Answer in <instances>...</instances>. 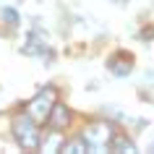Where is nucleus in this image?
<instances>
[{"label":"nucleus","mask_w":154,"mask_h":154,"mask_svg":"<svg viewBox=\"0 0 154 154\" xmlns=\"http://www.w3.org/2000/svg\"><path fill=\"white\" fill-rule=\"evenodd\" d=\"M112 136H115V128H112L107 120L89 123V125L81 131V138L86 141L89 152H102V149H107L110 141H112Z\"/></svg>","instance_id":"obj_2"},{"label":"nucleus","mask_w":154,"mask_h":154,"mask_svg":"<svg viewBox=\"0 0 154 154\" xmlns=\"http://www.w3.org/2000/svg\"><path fill=\"white\" fill-rule=\"evenodd\" d=\"M68 123H71V110H68L65 105H57V102H55V107H52L50 115H47V125H50L52 131L60 133V131L68 128Z\"/></svg>","instance_id":"obj_5"},{"label":"nucleus","mask_w":154,"mask_h":154,"mask_svg":"<svg viewBox=\"0 0 154 154\" xmlns=\"http://www.w3.org/2000/svg\"><path fill=\"white\" fill-rule=\"evenodd\" d=\"M55 102H57V91L52 89V86H45V89L26 105V115H29L34 123H45L47 115H50V110L55 107Z\"/></svg>","instance_id":"obj_3"},{"label":"nucleus","mask_w":154,"mask_h":154,"mask_svg":"<svg viewBox=\"0 0 154 154\" xmlns=\"http://www.w3.org/2000/svg\"><path fill=\"white\" fill-rule=\"evenodd\" d=\"M107 71L112 73V76H118V79L131 76V73H133V55H131V52H125V50L112 52V55L107 57Z\"/></svg>","instance_id":"obj_4"},{"label":"nucleus","mask_w":154,"mask_h":154,"mask_svg":"<svg viewBox=\"0 0 154 154\" xmlns=\"http://www.w3.org/2000/svg\"><path fill=\"white\" fill-rule=\"evenodd\" d=\"M60 152H65V154H86L89 146H86V141L79 136V138H71V141H63V144H60Z\"/></svg>","instance_id":"obj_7"},{"label":"nucleus","mask_w":154,"mask_h":154,"mask_svg":"<svg viewBox=\"0 0 154 154\" xmlns=\"http://www.w3.org/2000/svg\"><path fill=\"white\" fill-rule=\"evenodd\" d=\"M107 149L115 152V154H136V152H138V146L133 144L125 133H118V131H115V136H112V141H110Z\"/></svg>","instance_id":"obj_6"},{"label":"nucleus","mask_w":154,"mask_h":154,"mask_svg":"<svg viewBox=\"0 0 154 154\" xmlns=\"http://www.w3.org/2000/svg\"><path fill=\"white\" fill-rule=\"evenodd\" d=\"M11 133L16 138V144L24 149V152H37L39 149V141H42V133L37 128V123L29 118V115H16L13 123H11Z\"/></svg>","instance_id":"obj_1"},{"label":"nucleus","mask_w":154,"mask_h":154,"mask_svg":"<svg viewBox=\"0 0 154 154\" xmlns=\"http://www.w3.org/2000/svg\"><path fill=\"white\" fill-rule=\"evenodd\" d=\"M60 144H63V141L57 136H50V138H45V141H39V146L45 152H60Z\"/></svg>","instance_id":"obj_8"}]
</instances>
